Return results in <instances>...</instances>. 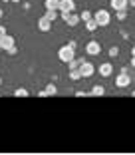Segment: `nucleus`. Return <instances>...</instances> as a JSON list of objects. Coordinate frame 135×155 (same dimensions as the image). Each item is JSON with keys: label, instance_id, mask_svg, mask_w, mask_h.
Instances as JSON below:
<instances>
[{"label": "nucleus", "instance_id": "nucleus-1", "mask_svg": "<svg viewBox=\"0 0 135 155\" xmlns=\"http://www.w3.org/2000/svg\"><path fill=\"white\" fill-rule=\"evenodd\" d=\"M58 58H60V62H64V64H68V62H72L74 58H76V50H74L72 46H62L58 50Z\"/></svg>", "mask_w": 135, "mask_h": 155}, {"label": "nucleus", "instance_id": "nucleus-2", "mask_svg": "<svg viewBox=\"0 0 135 155\" xmlns=\"http://www.w3.org/2000/svg\"><path fill=\"white\" fill-rule=\"evenodd\" d=\"M94 18L97 20L99 28H104V26H109V22H111V14H109V10L99 8V10H95V12H94Z\"/></svg>", "mask_w": 135, "mask_h": 155}, {"label": "nucleus", "instance_id": "nucleus-3", "mask_svg": "<svg viewBox=\"0 0 135 155\" xmlns=\"http://www.w3.org/2000/svg\"><path fill=\"white\" fill-rule=\"evenodd\" d=\"M129 84H131L129 72H127V70H121V72L117 74V78H115V86L117 87H129Z\"/></svg>", "mask_w": 135, "mask_h": 155}, {"label": "nucleus", "instance_id": "nucleus-4", "mask_svg": "<svg viewBox=\"0 0 135 155\" xmlns=\"http://www.w3.org/2000/svg\"><path fill=\"white\" fill-rule=\"evenodd\" d=\"M86 54L87 56H99L101 54V44L97 40H90L86 44Z\"/></svg>", "mask_w": 135, "mask_h": 155}, {"label": "nucleus", "instance_id": "nucleus-5", "mask_svg": "<svg viewBox=\"0 0 135 155\" xmlns=\"http://www.w3.org/2000/svg\"><path fill=\"white\" fill-rule=\"evenodd\" d=\"M80 72H81V78H91L95 74V66L91 64V62H84L81 68H80Z\"/></svg>", "mask_w": 135, "mask_h": 155}, {"label": "nucleus", "instance_id": "nucleus-6", "mask_svg": "<svg viewBox=\"0 0 135 155\" xmlns=\"http://www.w3.org/2000/svg\"><path fill=\"white\" fill-rule=\"evenodd\" d=\"M38 28H40V32H50V30H52V20L44 14V16L38 20Z\"/></svg>", "mask_w": 135, "mask_h": 155}, {"label": "nucleus", "instance_id": "nucleus-7", "mask_svg": "<svg viewBox=\"0 0 135 155\" xmlns=\"http://www.w3.org/2000/svg\"><path fill=\"white\" fill-rule=\"evenodd\" d=\"M113 10H129V0H109Z\"/></svg>", "mask_w": 135, "mask_h": 155}, {"label": "nucleus", "instance_id": "nucleus-8", "mask_svg": "<svg viewBox=\"0 0 135 155\" xmlns=\"http://www.w3.org/2000/svg\"><path fill=\"white\" fill-rule=\"evenodd\" d=\"M111 72H113V66L109 64V62H105V64H101V66L97 68V74H99L101 78H109V76H111Z\"/></svg>", "mask_w": 135, "mask_h": 155}, {"label": "nucleus", "instance_id": "nucleus-9", "mask_svg": "<svg viewBox=\"0 0 135 155\" xmlns=\"http://www.w3.org/2000/svg\"><path fill=\"white\" fill-rule=\"evenodd\" d=\"M64 22H66L70 28H74V26H77V24L81 22V18H80V14H76V12H70V14H68V18L64 20Z\"/></svg>", "mask_w": 135, "mask_h": 155}, {"label": "nucleus", "instance_id": "nucleus-10", "mask_svg": "<svg viewBox=\"0 0 135 155\" xmlns=\"http://www.w3.org/2000/svg\"><path fill=\"white\" fill-rule=\"evenodd\" d=\"M0 44H2V50H8L10 46L16 44V40H14V36H10V34H4V36L0 38Z\"/></svg>", "mask_w": 135, "mask_h": 155}, {"label": "nucleus", "instance_id": "nucleus-11", "mask_svg": "<svg viewBox=\"0 0 135 155\" xmlns=\"http://www.w3.org/2000/svg\"><path fill=\"white\" fill-rule=\"evenodd\" d=\"M66 10V12H74L76 10V2L74 0H60V12Z\"/></svg>", "mask_w": 135, "mask_h": 155}, {"label": "nucleus", "instance_id": "nucleus-12", "mask_svg": "<svg viewBox=\"0 0 135 155\" xmlns=\"http://www.w3.org/2000/svg\"><path fill=\"white\" fill-rule=\"evenodd\" d=\"M84 62H87V60L84 58V56H80V58H74L72 62H68V68H70V70H80Z\"/></svg>", "mask_w": 135, "mask_h": 155}, {"label": "nucleus", "instance_id": "nucleus-13", "mask_svg": "<svg viewBox=\"0 0 135 155\" xmlns=\"http://www.w3.org/2000/svg\"><path fill=\"white\" fill-rule=\"evenodd\" d=\"M46 10H60V0H44Z\"/></svg>", "mask_w": 135, "mask_h": 155}, {"label": "nucleus", "instance_id": "nucleus-14", "mask_svg": "<svg viewBox=\"0 0 135 155\" xmlns=\"http://www.w3.org/2000/svg\"><path fill=\"white\" fill-rule=\"evenodd\" d=\"M104 94H105V87L99 86V84H97V86H94V87L90 90V96H104Z\"/></svg>", "mask_w": 135, "mask_h": 155}, {"label": "nucleus", "instance_id": "nucleus-15", "mask_svg": "<svg viewBox=\"0 0 135 155\" xmlns=\"http://www.w3.org/2000/svg\"><path fill=\"white\" fill-rule=\"evenodd\" d=\"M84 24H86V28L90 30V32H94V30H97V28H99V24H97V20H95V18L87 20V22H84Z\"/></svg>", "mask_w": 135, "mask_h": 155}, {"label": "nucleus", "instance_id": "nucleus-16", "mask_svg": "<svg viewBox=\"0 0 135 155\" xmlns=\"http://www.w3.org/2000/svg\"><path fill=\"white\" fill-rule=\"evenodd\" d=\"M14 96H16V97H28V96H30V91H28L26 87H18V90H14Z\"/></svg>", "mask_w": 135, "mask_h": 155}, {"label": "nucleus", "instance_id": "nucleus-17", "mask_svg": "<svg viewBox=\"0 0 135 155\" xmlns=\"http://www.w3.org/2000/svg\"><path fill=\"white\" fill-rule=\"evenodd\" d=\"M44 90H46V94H48V96H56V94H58V87H56L54 84H48Z\"/></svg>", "mask_w": 135, "mask_h": 155}, {"label": "nucleus", "instance_id": "nucleus-18", "mask_svg": "<svg viewBox=\"0 0 135 155\" xmlns=\"http://www.w3.org/2000/svg\"><path fill=\"white\" fill-rule=\"evenodd\" d=\"M70 80H74V82L81 80V72L80 70H70Z\"/></svg>", "mask_w": 135, "mask_h": 155}, {"label": "nucleus", "instance_id": "nucleus-19", "mask_svg": "<svg viewBox=\"0 0 135 155\" xmlns=\"http://www.w3.org/2000/svg\"><path fill=\"white\" fill-rule=\"evenodd\" d=\"M80 18H81V22H87V20H91V18H94V14H91L90 10H84V12L80 14Z\"/></svg>", "mask_w": 135, "mask_h": 155}, {"label": "nucleus", "instance_id": "nucleus-20", "mask_svg": "<svg viewBox=\"0 0 135 155\" xmlns=\"http://www.w3.org/2000/svg\"><path fill=\"white\" fill-rule=\"evenodd\" d=\"M107 56L109 58H117V56H119V48H117V46H111L107 50Z\"/></svg>", "mask_w": 135, "mask_h": 155}, {"label": "nucleus", "instance_id": "nucleus-21", "mask_svg": "<svg viewBox=\"0 0 135 155\" xmlns=\"http://www.w3.org/2000/svg\"><path fill=\"white\" fill-rule=\"evenodd\" d=\"M58 12H60V10H46V16H48V18L54 22V20L58 18Z\"/></svg>", "mask_w": 135, "mask_h": 155}, {"label": "nucleus", "instance_id": "nucleus-22", "mask_svg": "<svg viewBox=\"0 0 135 155\" xmlns=\"http://www.w3.org/2000/svg\"><path fill=\"white\" fill-rule=\"evenodd\" d=\"M115 18L117 20H125L127 18V10H115Z\"/></svg>", "mask_w": 135, "mask_h": 155}, {"label": "nucleus", "instance_id": "nucleus-23", "mask_svg": "<svg viewBox=\"0 0 135 155\" xmlns=\"http://www.w3.org/2000/svg\"><path fill=\"white\" fill-rule=\"evenodd\" d=\"M4 52H6V54H8V56H16V54H18V46L14 44V46H10L8 50H4Z\"/></svg>", "mask_w": 135, "mask_h": 155}, {"label": "nucleus", "instance_id": "nucleus-24", "mask_svg": "<svg viewBox=\"0 0 135 155\" xmlns=\"http://www.w3.org/2000/svg\"><path fill=\"white\" fill-rule=\"evenodd\" d=\"M76 96L77 97H86V96H90V91H81L80 90V91H76Z\"/></svg>", "mask_w": 135, "mask_h": 155}, {"label": "nucleus", "instance_id": "nucleus-25", "mask_svg": "<svg viewBox=\"0 0 135 155\" xmlns=\"http://www.w3.org/2000/svg\"><path fill=\"white\" fill-rule=\"evenodd\" d=\"M68 46H72L74 50H76V48H77V42L76 40H70V42H68Z\"/></svg>", "mask_w": 135, "mask_h": 155}, {"label": "nucleus", "instance_id": "nucleus-26", "mask_svg": "<svg viewBox=\"0 0 135 155\" xmlns=\"http://www.w3.org/2000/svg\"><path fill=\"white\" fill-rule=\"evenodd\" d=\"M4 34H8V32H6V28H4V26H2V24H0V38L4 36Z\"/></svg>", "mask_w": 135, "mask_h": 155}, {"label": "nucleus", "instance_id": "nucleus-27", "mask_svg": "<svg viewBox=\"0 0 135 155\" xmlns=\"http://www.w3.org/2000/svg\"><path fill=\"white\" fill-rule=\"evenodd\" d=\"M129 64H131V68H135V56H131V60H129Z\"/></svg>", "mask_w": 135, "mask_h": 155}, {"label": "nucleus", "instance_id": "nucleus-28", "mask_svg": "<svg viewBox=\"0 0 135 155\" xmlns=\"http://www.w3.org/2000/svg\"><path fill=\"white\" fill-rule=\"evenodd\" d=\"M129 8H135V0H129Z\"/></svg>", "mask_w": 135, "mask_h": 155}, {"label": "nucleus", "instance_id": "nucleus-29", "mask_svg": "<svg viewBox=\"0 0 135 155\" xmlns=\"http://www.w3.org/2000/svg\"><path fill=\"white\" fill-rule=\"evenodd\" d=\"M131 56H135V46H133V48H131Z\"/></svg>", "mask_w": 135, "mask_h": 155}, {"label": "nucleus", "instance_id": "nucleus-30", "mask_svg": "<svg viewBox=\"0 0 135 155\" xmlns=\"http://www.w3.org/2000/svg\"><path fill=\"white\" fill-rule=\"evenodd\" d=\"M2 16H4V10H2V8H0V18H2Z\"/></svg>", "mask_w": 135, "mask_h": 155}, {"label": "nucleus", "instance_id": "nucleus-31", "mask_svg": "<svg viewBox=\"0 0 135 155\" xmlns=\"http://www.w3.org/2000/svg\"><path fill=\"white\" fill-rule=\"evenodd\" d=\"M10 2H16V4H18V2H20V0H10Z\"/></svg>", "mask_w": 135, "mask_h": 155}, {"label": "nucleus", "instance_id": "nucleus-32", "mask_svg": "<svg viewBox=\"0 0 135 155\" xmlns=\"http://www.w3.org/2000/svg\"><path fill=\"white\" fill-rule=\"evenodd\" d=\"M131 96H133V97H135V90H133V91H131Z\"/></svg>", "mask_w": 135, "mask_h": 155}, {"label": "nucleus", "instance_id": "nucleus-33", "mask_svg": "<svg viewBox=\"0 0 135 155\" xmlns=\"http://www.w3.org/2000/svg\"><path fill=\"white\" fill-rule=\"evenodd\" d=\"M0 52H4V50H2V44H0Z\"/></svg>", "mask_w": 135, "mask_h": 155}, {"label": "nucleus", "instance_id": "nucleus-34", "mask_svg": "<svg viewBox=\"0 0 135 155\" xmlns=\"http://www.w3.org/2000/svg\"><path fill=\"white\" fill-rule=\"evenodd\" d=\"M0 86H2V78H0Z\"/></svg>", "mask_w": 135, "mask_h": 155}, {"label": "nucleus", "instance_id": "nucleus-35", "mask_svg": "<svg viewBox=\"0 0 135 155\" xmlns=\"http://www.w3.org/2000/svg\"><path fill=\"white\" fill-rule=\"evenodd\" d=\"M2 2H10V0H2Z\"/></svg>", "mask_w": 135, "mask_h": 155}]
</instances>
